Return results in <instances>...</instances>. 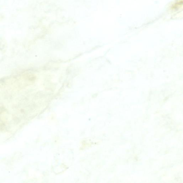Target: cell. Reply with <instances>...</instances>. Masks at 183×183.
<instances>
[]
</instances>
